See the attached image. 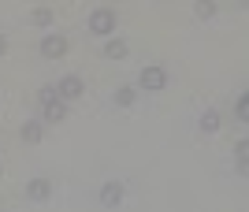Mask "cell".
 Masks as SVG:
<instances>
[{
    "mask_svg": "<svg viewBox=\"0 0 249 212\" xmlns=\"http://www.w3.org/2000/svg\"><path fill=\"white\" fill-rule=\"evenodd\" d=\"M138 86L145 89V93H160L167 86V71L160 64H149V67H142V74H138Z\"/></svg>",
    "mask_w": 249,
    "mask_h": 212,
    "instance_id": "cell-1",
    "label": "cell"
},
{
    "mask_svg": "<svg viewBox=\"0 0 249 212\" xmlns=\"http://www.w3.org/2000/svg\"><path fill=\"white\" fill-rule=\"evenodd\" d=\"M89 34L97 37H112L115 34V8H97L89 15Z\"/></svg>",
    "mask_w": 249,
    "mask_h": 212,
    "instance_id": "cell-2",
    "label": "cell"
},
{
    "mask_svg": "<svg viewBox=\"0 0 249 212\" xmlns=\"http://www.w3.org/2000/svg\"><path fill=\"white\" fill-rule=\"evenodd\" d=\"M82 93H86V86H82V78H78V74H67V78H60V82H56V97H60V101H78Z\"/></svg>",
    "mask_w": 249,
    "mask_h": 212,
    "instance_id": "cell-3",
    "label": "cell"
},
{
    "mask_svg": "<svg viewBox=\"0 0 249 212\" xmlns=\"http://www.w3.org/2000/svg\"><path fill=\"white\" fill-rule=\"evenodd\" d=\"M63 53H67V37H63V34H45L41 37V56L45 60H60Z\"/></svg>",
    "mask_w": 249,
    "mask_h": 212,
    "instance_id": "cell-4",
    "label": "cell"
},
{
    "mask_svg": "<svg viewBox=\"0 0 249 212\" xmlns=\"http://www.w3.org/2000/svg\"><path fill=\"white\" fill-rule=\"evenodd\" d=\"M63 119H67V101L52 97V101L41 105V123H63Z\"/></svg>",
    "mask_w": 249,
    "mask_h": 212,
    "instance_id": "cell-5",
    "label": "cell"
},
{
    "mask_svg": "<svg viewBox=\"0 0 249 212\" xmlns=\"http://www.w3.org/2000/svg\"><path fill=\"white\" fill-rule=\"evenodd\" d=\"M49 194H52V182H49V179H34L30 186H26V197H30L34 205L49 201Z\"/></svg>",
    "mask_w": 249,
    "mask_h": 212,
    "instance_id": "cell-6",
    "label": "cell"
},
{
    "mask_svg": "<svg viewBox=\"0 0 249 212\" xmlns=\"http://www.w3.org/2000/svg\"><path fill=\"white\" fill-rule=\"evenodd\" d=\"M41 138H45V123H41V119H26V123H22V141L37 145Z\"/></svg>",
    "mask_w": 249,
    "mask_h": 212,
    "instance_id": "cell-7",
    "label": "cell"
},
{
    "mask_svg": "<svg viewBox=\"0 0 249 212\" xmlns=\"http://www.w3.org/2000/svg\"><path fill=\"white\" fill-rule=\"evenodd\" d=\"M119 201H123V186H119V182H104L101 186V205L112 209V205H119Z\"/></svg>",
    "mask_w": 249,
    "mask_h": 212,
    "instance_id": "cell-8",
    "label": "cell"
},
{
    "mask_svg": "<svg viewBox=\"0 0 249 212\" xmlns=\"http://www.w3.org/2000/svg\"><path fill=\"white\" fill-rule=\"evenodd\" d=\"M126 53H130V49H126L123 37H108V41H104V56H108V60H123Z\"/></svg>",
    "mask_w": 249,
    "mask_h": 212,
    "instance_id": "cell-9",
    "label": "cell"
},
{
    "mask_svg": "<svg viewBox=\"0 0 249 212\" xmlns=\"http://www.w3.org/2000/svg\"><path fill=\"white\" fill-rule=\"evenodd\" d=\"M134 101H138V89H134V86H119V89H115V105H119V108H130Z\"/></svg>",
    "mask_w": 249,
    "mask_h": 212,
    "instance_id": "cell-10",
    "label": "cell"
},
{
    "mask_svg": "<svg viewBox=\"0 0 249 212\" xmlns=\"http://www.w3.org/2000/svg\"><path fill=\"white\" fill-rule=\"evenodd\" d=\"M201 130H205V134H216V130H219V112H216V108L201 112Z\"/></svg>",
    "mask_w": 249,
    "mask_h": 212,
    "instance_id": "cell-11",
    "label": "cell"
},
{
    "mask_svg": "<svg viewBox=\"0 0 249 212\" xmlns=\"http://www.w3.org/2000/svg\"><path fill=\"white\" fill-rule=\"evenodd\" d=\"M52 19H56V11H52V8H34L30 11V22H34V26H52Z\"/></svg>",
    "mask_w": 249,
    "mask_h": 212,
    "instance_id": "cell-12",
    "label": "cell"
},
{
    "mask_svg": "<svg viewBox=\"0 0 249 212\" xmlns=\"http://www.w3.org/2000/svg\"><path fill=\"white\" fill-rule=\"evenodd\" d=\"M194 15H197V19H212V15H216V0H197Z\"/></svg>",
    "mask_w": 249,
    "mask_h": 212,
    "instance_id": "cell-13",
    "label": "cell"
},
{
    "mask_svg": "<svg viewBox=\"0 0 249 212\" xmlns=\"http://www.w3.org/2000/svg\"><path fill=\"white\" fill-rule=\"evenodd\" d=\"M234 157H238V171H246V168H249V141H246V138L234 145Z\"/></svg>",
    "mask_w": 249,
    "mask_h": 212,
    "instance_id": "cell-14",
    "label": "cell"
},
{
    "mask_svg": "<svg viewBox=\"0 0 249 212\" xmlns=\"http://www.w3.org/2000/svg\"><path fill=\"white\" fill-rule=\"evenodd\" d=\"M234 116H238V119H246V116H249V97H246V93L234 97Z\"/></svg>",
    "mask_w": 249,
    "mask_h": 212,
    "instance_id": "cell-15",
    "label": "cell"
},
{
    "mask_svg": "<svg viewBox=\"0 0 249 212\" xmlns=\"http://www.w3.org/2000/svg\"><path fill=\"white\" fill-rule=\"evenodd\" d=\"M52 97H56V86H41V89H37V101H41V105L52 101Z\"/></svg>",
    "mask_w": 249,
    "mask_h": 212,
    "instance_id": "cell-16",
    "label": "cell"
},
{
    "mask_svg": "<svg viewBox=\"0 0 249 212\" xmlns=\"http://www.w3.org/2000/svg\"><path fill=\"white\" fill-rule=\"evenodd\" d=\"M8 53V37H4V34H0V56Z\"/></svg>",
    "mask_w": 249,
    "mask_h": 212,
    "instance_id": "cell-17",
    "label": "cell"
}]
</instances>
